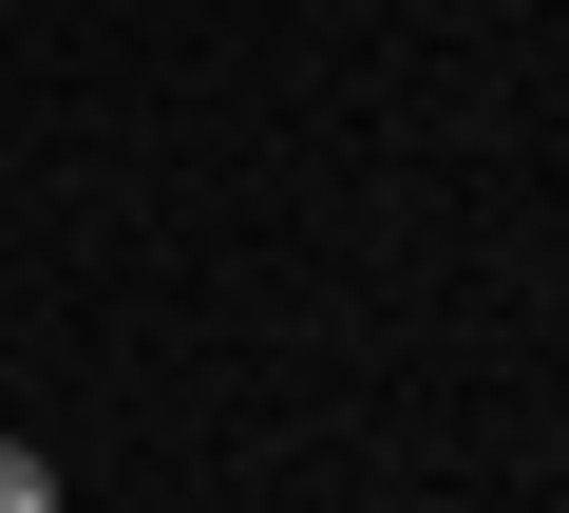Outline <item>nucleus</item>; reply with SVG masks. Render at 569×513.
Returning a JSON list of instances; mask_svg holds the SVG:
<instances>
[{
    "label": "nucleus",
    "mask_w": 569,
    "mask_h": 513,
    "mask_svg": "<svg viewBox=\"0 0 569 513\" xmlns=\"http://www.w3.org/2000/svg\"><path fill=\"white\" fill-rule=\"evenodd\" d=\"M0 513H58V456L39 437H0Z\"/></svg>",
    "instance_id": "nucleus-1"
}]
</instances>
